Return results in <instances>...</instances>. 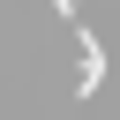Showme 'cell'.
I'll return each instance as SVG.
<instances>
[{
	"label": "cell",
	"mask_w": 120,
	"mask_h": 120,
	"mask_svg": "<svg viewBox=\"0 0 120 120\" xmlns=\"http://www.w3.org/2000/svg\"><path fill=\"white\" fill-rule=\"evenodd\" d=\"M98 82H105V45L82 30V68H75V98H98Z\"/></svg>",
	"instance_id": "1"
},
{
	"label": "cell",
	"mask_w": 120,
	"mask_h": 120,
	"mask_svg": "<svg viewBox=\"0 0 120 120\" xmlns=\"http://www.w3.org/2000/svg\"><path fill=\"white\" fill-rule=\"evenodd\" d=\"M52 8H60V15H75V8H82V0H52Z\"/></svg>",
	"instance_id": "2"
}]
</instances>
